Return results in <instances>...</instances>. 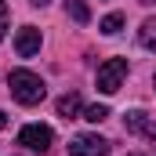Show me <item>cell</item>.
Here are the masks:
<instances>
[{
	"label": "cell",
	"mask_w": 156,
	"mask_h": 156,
	"mask_svg": "<svg viewBox=\"0 0 156 156\" xmlns=\"http://www.w3.org/2000/svg\"><path fill=\"white\" fill-rule=\"evenodd\" d=\"M7 87H11V98H15L18 105H40L44 94H47L44 80H40L37 73H29V69H15V73H7Z\"/></svg>",
	"instance_id": "obj_1"
},
{
	"label": "cell",
	"mask_w": 156,
	"mask_h": 156,
	"mask_svg": "<svg viewBox=\"0 0 156 156\" xmlns=\"http://www.w3.org/2000/svg\"><path fill=\"white\" fill-rule=\"evenodd\" d=\"M123 76H127V58H109L105 66H98V91L116 94L123 87Z\"/></svg>",
	"instance_id": "obj_2"
},
{
	"label": "cell",
	"mask_w": 156,
	"mask_h": 156,
	"mask_svg": "<svg viewBox=\"0 0 156 156\" xmlns=\"http://www.w3.org/2000/svg\"><path fill=\"white\" fill-rule=\"evenodd\" d=\"M51 142H55V134H51L47 123H26V127L18 131V145H26V149H33V153H47Z\"/></svg>",
	"instance_id": "obj_3"
},
{
	"label": "cell",
	"mask_w": 156,
	"mask_h": 156,
	"mask_svg": "<svg viewBox=\"0 0 156 156\" xmlns=\"http://www.w3.org/2000/svg\"><path fill=\"white\" fill-rule=\"evenodd\" d=\"M69 156H109V142L102 134H76L69 142Z\"/></svg>",
	"instance_id": "obj_4"
},
{
	"label": "cell",
	"mask_w": 156,
	"mask_h": 156,
	"mask_svg": "<svg viewBox=\"0 0 156 156\" xmlns=\"http://www.w3.org/2000/svg\"><path fill=\"white\" fill-rule=\"evenodd\" d=\"M15 51H18L22 58H33V55L40 51V29H37V26H22V29H18Z\"/></svg>",
	"instance_id": "obj_5"
},
{
	"label": "cell",
	"mask_w": 156,
	"mask_h": 156,
	"mask_svg": "<svg viewBox=\"0 0 156 156\" xmlns=\"http://www.w3.org/2000/svg\"><path fill=\"white\" fill-rule=\"evenodd\" d=\"M123 123H127L131 134H145V138H153V134H156V123L149 120V113H142V109H131Z\"/></svg>",
	"instance_id": "obj_6"
},
{
	"label": "cell",
	"mask_w": 156,
	"mask_h": 156,
	"mask_svg": "<svg viewBox=\"0 0 156 156\" xmlns=\"http://www.w3.org/2000/svg\"><path fill=\"white\" fill-rule=\"evenodd\" d=\"M76 113H83V102H80V94H62V98H58V116L73 120Z\"/></svg>",
	"instance_id": "obj_7"
},
{
	"label": "cell",
	"mask_w": 156,
	"mask_h": 156,
	"mask_svg": "<svg viewBox=\"0 0 156 156\" xmlns=\"http://www.w3.org/2000/svg\"><path fill=\"white\" fill-rule=\"evenodd\" d=\"M138 44L145 51H156V18H145L142 29H138Z\"/></svg>",
	"instance_id": "obj_8"
},
{
	"label": "cell",
	"mask_w": 156,
	"mask_h": 156,
	"mask_svg": "<svg viewBox=\"0 0 156 156\" xmlns=\"http://www.w3.org/2000/svg\"><path fill=\"white\" fill-rule=\"evenodd\" d=\"M98 29H102V33H105V37H116L120 29H123V15H120V11H113V15H105V18H102V26H98Z\"/></svg>",
	"instance_id": "obj_9"
},
{
	"label": "cell",
	"mask_w": 156,
	"mask_h": 156,
	"mask_svg": "<svg viewBox=\"0 0 156 156\" xmlns=\"http://www.w3.org/2000/svg\"><path fill=\"white\" fill-rule=\"evenodd\" d=\"M66 11L73 15V22H80V26L91 18V11H87V4H83V0H66Z\"/></svg>",
	"instance_id": "obj_10"
},
{
	"label": "cell",
	"mask_w": 156,
	"mask_h": 156,
	"mask_svg": "<svg viewBox=\"0 0 156 156\" xmlns=\"http://www.w3.org/2000/svg\"><path fill=\"white\" fill-rule=\"evenodd\" d=\"M105 116H109V105H83V120H91V123H102Z\"/></svg>",
	"instance_id": "obj_11"
},
{
	"label": "cell",
	"mask_w": 156,
	"mask_h": 156,
	"mask_svg": "<svg viewBox=\"0 0 156 156\" xmlns=\"http://www.w3.org/2000/svg\"><path fill=\"white\" fill-rule=\"evenodd\" d=\"M4 33H7V4L0 0V40H4Z\"/></svg>",
	"instance_id": "obj_12"
},
{
	"label": "cell",
	"mask_w": 156,
	"mask_h": 156,
	"mask_svg": "<svg viewBox=\"0 0 156 156\" xmlns=\"http://www.w3.org/2000/svg\"><path fill=\"white\" fill-rule=\"evenodd\" d=\"M4 127H7V116H4V113H0V131H4Z\"/></svg>",
	"instance_id": "obj_13"
},
{
	"label": "cell",
	"mask_w": 156,
	"mask_h": 156,
	"mask_svg": "<svg viewBox=\"0 0 156 156\" xmlns=\"http://www.w3.org/2000/svg\"><path fill=\"white\" fill-rule=\"evenodd\" d=\"M29 4H37V7H44V4H47V0H29Z\"/></svg>",
	"instance_id": "obj_14"
},
{
	"label": "cell",
	"mask_w": 156,
	"mask_h": 156,
	"mask_svg": "<svg viewBox=\"0 0 156 156\" xmlns=\"http://www.w3.org/2000/svg\"><path fill=\"white\" fill-rule=\"evenodd\" d=\"M142 4H153V0H142Z\"/></svg>",
	"instance_id": "obj_15"
},
{
	"label": "cell",
	"mask_w": 156,
	"mask_h": 156,
	"mask_svg": "<svg viewBox=\"0 0 156 156\" xmlns=\"http://www.w3.org/2000/svg\"><path fill=\"white\" fill-rule=\"evenodd\" d=\"M153 142H156V134H153Z\"/></svg>",
	"instance_id": "obj_16"
},
{
	"label": "cell",
	"mask_w": 156,
	"mask_h": 156,
	"mask_svg": "<svg viewBox=\"0 0 156 156\" xmlns=\"http://www.w3.org/2000/svg\"><path fill=\"white\" fill-rule=\"evenodd\" d=\"M153 83H156V80H153Z\"/></svg>",
	"instance_id": "obj_17"
}]
</instances>
